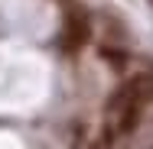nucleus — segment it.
<instances>
[{
	"label": "nucleus",
	"mask_w": 153,
	"mask_h": 149,
	"mask_svg": "<svg viewBox=\"0 0 153 149\" xmlns=\"http://www.w3.org/2000/svg\"><path fill=\"white\" fill-rule=\"evenodd\" d=\"M101 59H111V65H117V68H121L124 62H127V55H121V52H114V49H101Z\"/></svg>",
	"instance_id": "nucleus-3"
},
{
	"label": "nucleus",
	"mask_w": 153,
	"mask_h": 149,
	"mask_svg": "<svg viewBox=\"0 0 153 149\" xmlns=\"http://www.w3.org/2000/svg\"><path fill=\"white\" fill-rule=\"evenodd\" d=\"M153 97V75H137L127 84H121V91L111 97V107H143Z\"/></svg>",
	"instance_id": "nucleus-1"
},
{
	"label": "nucleus",
	"mask_w": 153,
	"mask_h": 149,
	"mask_svg": "<svg viewBox=\"0 0 153 149\" xmlns=\"http://www.w3.org/2000/svg\"><path fill=\"white\" fill-rule=\"evenodd\" d=\"M88 20L82 16V13H72L68 20H65V32H62V49L65 52H75V49H82L85 42H88Z\"/></svg>",
	"instance_id": "nucleus-2"
}]
</instances>
